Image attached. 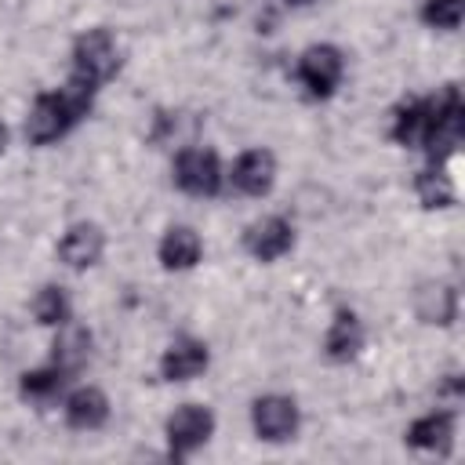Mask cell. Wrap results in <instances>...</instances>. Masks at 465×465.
I'll list each match as a JSON object with an SVG mask.
<instances>
[{"label":"cell","mask_w":465,"mask_h":465,"mask_svg":"<svg viewBox=\"0 0 465 465\" xmlns=\"http://www.w3.org/2000/svg\"><path fill=\"white\" fill-rule=\"evenodd\" d=\"M294 243V229L287 218L272 214V218H262L254 222L247 232H243V247L258 258V262H276L280 254H287Z\"/></svg>","instance_id":"cell-8"},{"label":"cell","mask_w":465,"mask_h":465,"mask_svg":"<svg viewBox=\"0 0 465 465\" xmlns=\"http://www.w3.org/2000/svg\"><path fill=\"white\" fill-rule=\"evenodd\" d=\"M414 309H418V316H421L425 323L447 327V323L458 316V294H454V287H447V283H425V287L418 291Z\"/></svg>","instance_id":"cell-17"},{"label":"cell","mask_w":465,"mask_h":465,"mask_svg":"<svg viewBox=\"0 0 465 465\" xmlns=\"http://www.w3.org/2000/svg\"><path fill=\"white\" fill-rule=\"evenodd\" d=\"M450 440H454V418H450L447 411L425 414V418H418V421L407 429V443H411V447H421V450H440V454H447V450H450Z\"/></svg>","instance_id":"cell-15"},{"label":"cell","mask_w":465,"mask_h":465,"mask_svg":"<svg viewBox=\"0 0 465 465\" xmlns=\"http://www.w3.org/2000/svg\"><path fill=\"white\" fill-rule=\"evenodd\" d=\"M200 236L193 232V229H185V225H174V229H167L163 232V240H160V262H163V269H193L196 262H200Z\"/></svg>","instance_id":"cell-16"},{"label":"cell","mask_w":465,"mask_h":465,"mask_svg":"<svg viewBox=\"0 0 465 465\" xmlns=\"http://www.w3.org/2000/svg\"><path fill=\"white\" fill-rule=\"evenodd\" d=\"M4 145H7V127L0 124V153H4Z\"/></svg>","instance_id":"cell-23"},{"label":"cell","mask_w":465,"mask_h":465,"mask_svg":"<svg viewBox=\"0 0 465 465\" xmlns=\"http://www.w3.org/2000/svg\"><path fill=\"white\" fill-rule=\"evenodd\" d=\"M102 251H105V236H102V229L91 225V222L69 225L65 236H62V243H58V258H62L69 269H87V265H94V262L102 258Z\"/></svg>","instance_id":"cell-9"},{"label":"cell","mask_w":465,"mask_h":465,"mask_svg":"<svg viewBox=\"0 0 465 465\" xmlns=\"http://www.w3.org/2000/svg\"><path fill=\"white\" fill-rule=\"evenodd\" d=\"M414 193H418V200L425 203V207H450L454 203V185L447 182V174L443 171H418V178H414Z\"/></svg>","instance_id":"cell-19"},{"label":"cell","mask_w":465,"mask_h":465,"mask_svg":"<svg viewBox=\"0 0 465 465\" xmlns=\"http://www.w3.org/2000/svg\"><path fill=\"white\" fill-rule=\"evenodd\" d=\"M33 312H36V320L47 323V327H65V323H69V298H65V291L54 287V283L40 287V294H36V302H33Z\"/></svg>","instance_id":"cell-20"},{"label":"cell","mask_w":465,"mask_h":465,"mask_svg":"<svg viewBox=\"0 0 465 465\" xmlns=\"http://www.w3.org/2000/svg\"><path fill=\"white\" fill-rule=\"evenodd\" d=\"M207 367V345L196 338H178L160 356V374L167 381H189Z\"/></svg>","instance_id":"cell-11"},{"label":"cell","mask_w":465,"mask_h":465,"mask_svg":"<svg viewBox=\"0 0 465 465\" xmlns=\"http://www.w3.org/2000/svg\"><path fill=\"white\" fill-rule=\"evenodd\" d=\"M214 432V414L200 403H182L171 418H167V447H171V458L182 461L189 458L196 447H203Z\"/></svg>","instance_id":"cell-4"},{"label":"cell","mask_w":465,"mask_h":465,"mask_svg":"<svg viewBox=\"0 0 465 465\" xmlns=\"http://www.w3.org/2000/svg\"><path fill=\"white\" fill-rule=\"evenodd\" d=\"M461 134H465V105H461V94L454 84L443 87V94L436 98V116H432V131L425 138V153L432 163H443L447 156L458 153L461 145Z\"/></svg>","instance_id":"cell-2"},{"label":"cell","mask_w":465,"mask_h":465,"mask_svg":"<svg viewBox=\"0 0 465 465\" xmlns=\"http://www.w3.org/2000/svg\"><path fill=\"white\" fill-rule=\"evenodd\" d=\"M287 4H312V0H287Z\"/></svg>","instance_id":"cell-24"},{"label":"cell","mask_w":465,"mask_h":465,"mask_svg":"<svg viewBox=\"0 0 465 465\" xmlns=\"http://www.w3.org/2000/svg\"><path fill=\"white\" fill-rule=\"evenodd\" d=\"M251 421H254V432L269 443H283L294 436L298 429V403L291 396H262L254 400L251 407Z\"/></svg>","instance_id":"cell-7"},{"label":"cell","mask_w":465,"mask_h":465,"mask_svg":"<svg viewBox=\"0 0 465 465\" xmlns=\"http://www.w3.org/2000/svg\"><path fill=\"white\" fill-rule=\"evenodd\" d=\"M341 69H345L341 51L331 44H316L298 58V80L305 84V91L312 98H331L341 80Z\"/></svg>","instance_id":"cell-5"},{"label":"cell","mask_w":465,"mask_h":465,"mask_svg":"<svg viewBox=\"0 0 465 465\" xmlns=\"http://www.w3.org/2000/svg\"><path fill=\"white\" fill-rule=\"evenodd\" d=\"M116 65H120V58H116V40L109 29H87L76 36V44H73V73L76 76H84L98 87L116 73Z\"/></svg>","instance_id":"cell-3"},{"label":"cell","mask_w":465,"mask_h":465,"mask_svg":"<svg viewBox=\"0 0 465 465\" xmlns=\"http://www.w3.org/2000/svg\"><path fill=\"white\" fill-rule=\"evenodd\" d=\"M421 18L436 29H458L461 25V0H425Z\"/></svg>","instance_id":"cell-22"},{"label":"cell","mask_w":465,"mask_h":465,"mask_svg":"<svg viewBox=\"0 0 465 465\" xmlns=\"http://www.w3.org/2000/svg\"><path fill=\"white\" fill-rule=\"evenodd\" d=\"M65 421L73 429H102L109 421V400L102 389H76L69 400H65Z\"/></svg>","instance_id":"cell-14"},{"label":"cell","mask_w":465,"mask_h":465,"mask_svg":"<svg viewBox=\"0 0 465 465\" xmlns=\"http://www.w3.org/2000/svg\"><path fill=\"white\" fill-rule=\"evenodd\" d=\"M174 182L189 196H214L222 189V167L211 149H182L174 160Z\"/></svg>","instance_id":"cell-6"},{"label":"cell","mask_w":465,"mask_h":465,"mask_svg":"<svg viewBox=\"0 0 465 465\" xmlns=\"http://www.w3.org/2000/svg\"><path fill=\"white\" fill-rule=\"evenodd\" d=\"M360 349H363V327H360L356 312L338 309L334 320H331V331H327V338H323V352H327L334 363H345V360H352Z\"/></svg>","instance_id":"cell-12"},{"label":"cell","mask_w":465,"mask_h":465,"mask_svg":"<svg viewBox=\"0 0 465 465\" xmlns=\"http://www.w3.org/2000/svg\"><path fill=\"white\" fill-rule=\"evenodd\" d=\"M94 84L84 80V76H69L65 87L58 91H44L36 94L29 116H25V138L33 145H47V142H58L73 124H80L87 113H91V102H94Z\"/></svg>","instance_id":"cell-1"},{"label":"cell","mask_w":465,"mask_h":465,"mask_svg":"<svg viewBox=\"0 0 465 465\" xmlns=\"http://www.w3.org/2000/svg\"><path fill=\"white\" fill-rule=\"evenodd\" d=\"M69 374L65 371H58L54 363L51 367H44V371H33V374H22V396H29V400H47V396H54L58 389H62V381H65Z\"/></svg>","instance_id":"cell-21"},{"label":"cell","mask_w":465,"mask_h":465,"mask_svg":"<svg viewBox=\"0 0 465 465\" xmlns=\"http://www.w3.org/2000/svg\"><path fill=\"white\" fill-rule=\"evenodd\" d=\"M87 352H91V334H87L84 327H69V323H65V331L54 338V356H51V363H54L58 371L73 374V371H80V367L87 363Z\"/></svg>","instance_id":"cell-18"},{"label":"cell","mask_w":465,"mask_h":465,"mask_svg":"<svg viewBox=\"0 0 465 465\" xmlns=\"http://www.w3.org/2000/svg\"><path fill=\"white\" fill-rule=\"evenodd\" d=\"M272 182H276V160L265 149L243 153L236 160V167H232V185L240 193H247V196H265L272 189Z\"/></svg>","instance_id":"cell-10"},{"label":"cell","mask_w":465,"mask_h":465,"mask_svg":"<svg viewBox=\"0 0 465 465\" xmlns=\"http://www.w3.org/2000/svg\"><path fill=\"white\" fill-rule=\"evenodd\" d=\"M432 116H436V98H418L411 105H403L396 113L392 124V138L400 145H425L429 131H432Z\"/></svg>","instance_id":"cell-13"}]
</instances>
